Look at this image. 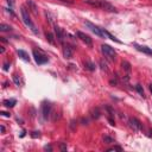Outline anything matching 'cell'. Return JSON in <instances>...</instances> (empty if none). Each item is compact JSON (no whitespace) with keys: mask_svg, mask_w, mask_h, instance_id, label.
I'll list each match as a JSON object with an SVG mask.
<instances>
[{"mask_svg":"<svg viewBox=\"0 0 152 152\" xmlns=\"http://www.w3.org/2000/svg\"><path fill=\"white\" fill-rule=\"evenodd\" d=\"M0 52H1V54L5 52V48H4V46H0Z\"/></svg>","mask_w":152,"mask_h":152,"instance_id":"cell-29","label":"cell"},{"mask_svg":"<svg viewBox=\"0 0 152 152\" xmlns=\"http://www.w3.org/2000/svg\"><path fill=\"white\" fill-rule=\"evenodd\" d=\"M7 1V4L10 5V6H13L14 5V0H6Z\"/></svg>","mask_w":152,"mask_h":152,"instance_id":"cell-27","label":"cell"},{"mask_svg":"<svg viewBox=\"0 0 152 152\" xmlns=\"http://www.w3.org/2000/svg\"><path fill=\"white\" fill-rule=\"evenodd\" d=\"M0 130H1L3 133H5V127H4V126H0Z\"/></svg>","mask_w":152,"mask_h":152,"instance_id":"cell-31","label":"cell"},{"mask_svg":"<svg viewBox=\"0 0 152 152\" xmlns=\"http://www.w3.org/2000/svg\"><path fill=\"white\" fill-rule=\"evenodd\" d=\"M150 92H151V93H152V83H151V85H150Z\"/></svg>","mask_w":152,"mask_h":152,"instance_id":"cell-33","label":"cell"},{"mask_svg":"<svg viewBox=\"0 0 152 152\" xmlns=\"http://www.w3.org/2000/svg\"><path fill=\"white\" fill-rule=\"evenodd\" d=\"M20 12H22V18H23V22H24V24L31 30V31L35 33V35H37L38 33V30H37V27L35 26V24L32 23V20H31V18H30V14H29V11L27 10L23 6L22 7V10H20Z\"/></svg>","mask_w":152,"mask_h":152,"instance_id":"cell-2","label":"cell"},{"mask_svg":"<svg viewBox=\"0 0 152 152\" xmlns=\"http://www.w3.org/2000/svg\"><path fill=\"white\" fill-rule=\"evenodd\" d=\"M121 65H123L124 70H126L127 73H131V64L128 62H123V63H121Z\"/></svg>","mask_w":152,"mask_h":152,"instance_id":"cell-17","label":"cell"},{"mask_svg":"<svg viewBox=\"0 0 152 152\" xmlns=\"http://www.w3.org/2000/svg\"><path fill=\"white\" fill-rule=\"evenodd\" d=\"M16 105H17V100H14V99H10V100H5L4 101V106L7 107V108H12Z\"/></svg>","mask_w":152,"mask_h":152,"instance_id":"cell-12","label":"cell"},{"mask_svg":"<svg viewBox=\"0 0 152 152\" xmlns=\"http://www.w3.org/2000/svg\"><path fill=\"white\" fill-rule=\"evenodd\" d=\"M85 68L87 69V70H90V72H94V70H95V64L93 63V62H88V61H87V62L85 63Z\"/></svg>","mask_w":152,"mask_h":152,"instance_id":"cell-13","label":"cell"},{"mask_svg":"<svg viewBox=\"0 0 152 152\" xmlns=\"http://www.w3.org/2000/svg\"><path fill=\"white\" fill-rule=\"evenodd\" d=\"M61 150H62V151H65V150H67V145H65L64 143L61 144Z\"/></svg>","mask_w":152,"mask_h":152,"instance_id":"cell-26","label":"cell"},{"mask_svg":"<svg viewBox=\"0 0 152 152\" xmlns=\"http://www.w3.org/2000/svg\"><path fill=\"white\" fill-rule=\"evenodd\" d=\"M85 3L93 6V7H97V8H102L105 11H108V12H117L115 7H113L110 4L106 3L105 0H85Z\"/></svg>","mask_w":152,"mask_h":152,"instance_id":"cell-1","label":"cell"},{"mask_svg":"<svg viewBox=\"0 0 152 152\" xmlns=\"http://www.w3.org/2000/svg\"><path fill=\"white\" fill-rule=\"evenodd\" d=\"M61 1H63V3H72L70 0H61Z\"/></svg>","mask_w":152,"mask_h":152,"instance_id":"cell-32","label":"cell"},{"mask_svg":"<svg viewBox=\"0 0 152 152\" xmlns=\"http://www.w3.org/2000/svg\"><path fill=\"white\" fill-rule=\"evenodd\" d=\"M44 149H45V150H49V151H51V150H52V147H51V146H50V145H49V146L46 145V146L44 147Z\"/></svg>","mask_w":152,"mask_h":152,"instance_id":"cell-30","label":"cell"},{"mask_svg":"<svg viewBox=\"0 0 152 152\" xmlns=\"http://www.w3.org/2000/svg\"><path fill=\"white\" fill-rule=\"evenodd\" d=\"M32 54H33V57H35V61L37 64H44L49 61V57L45 54H43L42 51H39V50L38 51L37 50H33Z\"/></svg>","mask_w":152,"mask_h":152,"instance_id":"cell-4","label":"cell"},{"mask_svg":"<svg viewBox=\"0 0 152 152\" xmlns=\"http://www.w3.org/2000/svg\"><path fill=\"white\" fill-rule=\"evenodd\" d=\"M17 54H18V56L22 58L23 61H25V62H29V61H30L29 54L26 51H24V50H17Z\"/></svg>","mask_w":152,"mask_h":152,"instance_id":"cell-11","label":"cell"},{"mask_svg":"<svg viewBox=\"0 0 152 152\" xmlns=\"http://www.w3.org/2000/svg\"><path fill=\"white\" fill-rule=\"evenodd\" d=\"M55 33H56V38H57L58 42L61 44H64V33L62 31V29L57 25H55Z\"/></svg>","mask_w":152,"mask_h":152,"instance_id":"cell-8","label":"cell"},{"mask_svg":"<svg viewBox=\"0 0 152 152\" xmlns=\"http://www.w3.org/2000/svg\"><path fill=\"white\" fill-rule=\"evenodd\" d=\"M0 114H1V115H4V117H10V113H7V112H1V113H0Z\"/></svg>","mask_w":152,"mask_h":152,"instance_id":"cell-28","label":"cell"},{"mask_svg":"<svg viewBox=\"0 0 152 152\" xmlns=\"http://www.w3.org/2000/svg\"><path fill=\"white\" fill-rule=\"evenodd\" d=\"M77 37L82 40L83 43H86L88 46H92L93 45V40H92V38H90L88 35H86V33H83V32H81V31H78L77 32Z\"/></svg>","mask_w":152,"mask_h":152,"instance_id":"cell-7","label":"cell"},{"mask_svg":"<svg viewBox=\"0 0 152 152\" xmlns=\"http://www.w3.org/2000/svg\"><path fill=\"white\" fill-rule=\"evenodd\" d=\"M31 137H32V138H39V137H40V134H39V132H32Z\"/></svg>","mask_w":152,"mask_h":152,"instance_id":"cell-24","label":"cell"},{"mask_svg":"<svg viewBox=\"0 0 152 152\" xmlns=\"http://www.w3.org/2000/svg\"><path fill=\"white\" fill-rule=\"evenodd\" d=\"M136 89H137V92L139 93V95L145 96V95H144V89H143V87H141V85H137V86H136Z\"/></svg>","mask_w":152,"mask_h":152,"instance_id":"cell-18","label":"cell"},{"mask_svg":"<svg viewBox=\"0 0 152 152\" xmlns=\"http://www.w3.org/2000/svg\"><path fill=\"white\" fill-rule=\"evenodd\" d=\"M27 5H29L30 10H31V11H32L35 14H37V13H38V12H37V7H36V5L31 1V0H27Z\"/></svg>","mask_w":152,"mask_h":152,"instance_id":"cell-14","label":"cell"},{"mask_svg":"<svg viewBox=\"0 0 152 152\" xmlns=\"http://www.w3.org/2000/svg\"><path fill=\"white\" fill-rule=\"evenodd\" d=\"M12 27L10 25H6V24H0V31H11Z\"/></svg>","mask_w":152,"mask_h":152,"instance_id":"cell-15","label":"cell"},{"mask_svg":"<svg viewBox=\"0 0 152 152\" xmlns=\"http://www.w3.org/2000/svg\"><path fill=\"white\" fill-rule=\"evenodd\" d=\"M46 39H48V42H49L50 44H52V45H55V44H56L55 39H54V36H52L51 33H46Z\"/></svg>","mask_w":152,"mask_h":152,"instance_id":"cell-16","label":"cell"},{"mask_svg":"<svg viewBox=\"0 0 152 152\" xmlns=\"http://www.w3.org/2000/svg\"><path fill=\"white\" fill-rule=\"evenodd\" d=\"M100 64H101V69H102V70H107V65H106V63H104V61H101Z\"/></svg>","mask_w":152,"mask_h":152,"instance_id":"cell-23","label":"cell"},{"mask_svg":"<svg viewBox=\"0 0 152 152\" xmlns=\"http://www.w3.org/2000/svg\"><path fill=\"white\" fill-rule=\"evenodd\" d=\"M101 50H102V54L110 61H115V57H117V52H115V50L112 48V46H109L107 44H102L101 45Z\"/></svg>","mask_w":152,"mask_h":152,"instance_id":"cell-3","label":"cell"},{"mask_svg":"<svg viewBox=\"0 0 152 152\" xmlns=\"http://www.w3.org/2000/svg\"><path fill=\"white\" fill-rule=\"evenodd\" d=\"M50 113H51V106H50L49 102H43L42 104V117L44 120H48V118L50 117Z\"/></svg>","mask_w":152,"mask_h":152,"instance_id":"cell-6","label":"cell"},{"mask_svg":"<svg viewBox=\"0 0 152 152\" xmlns=\"http://www.w3.org/2000/svg\"><path fill=\"white\" fill-rule=\"evenodd\" d=\"M73 55H74V50H73V48L70 46V45H63V56L65 57V58H72L73 57Z\"/></svg>","mask_w":152,"mask_h":152,"instance_id":"cell-9","label":"cell"},{"mask_svg":"<svg viewBox=\"0 0 152 152\" xmlns=\"http://www.w3.org/2000/svg\"><path fill=\"white\" fill-rule=\"evenodd\" d=\"M93 113H94V114H92V117H93V118L97 119V118L100 117V112H99V109H97V108H95V109L93 110Z\"/></svg>","mask_w":152,"mask_h":152,"instance_id":"cell-20","label":"cell"},{"mask_svg":"<svg viewBox=\"0 0 152 152\" xmlns=\"http://www.w3.org/2000/svg\"><path fill=\"white\" fill-rule=\"evenodd\" d=\"M107 151H108V152H110V151H123V149H121L120 146H113V147L108 149Z\"/></svg>","mask_w":152,"mask_h":152,"instance_id":"cell-21","label":"cell"},{"mask_svg":"<svg viewBox=\"0 0 152 152\" xmlns=\"http://www.w3.org/2000/svg\"><path fill=\"white\" fill-rule=\"evenodd\" d=\"M128 124H130L131 128H132L133 131H141L143 130V125H141V123L136 118H131L128 120Z\"/></svg>","mask_w":152,"mask_h":152,"instance_id":"cell-5","label":"cell"},{"mask_svg":"<svg viewBox=\"0 0 152 152\" xmlns=\"http://www.w3.org/2000/svg\"><path fill=\"white\" fill-rule=\"evenodd\" d=\"M13 81H14V83H16L18 87L20 86V78H19L18 75H13Z\"/></svg>","mask_w":152,"mask_h":152,"instance_id":"cell-19","label":"cell"},{"mask_svg":"<svg viewBox=\"0 0 152 152\" xmlns=\"http://www.w3.org/2000/svg\"><path fill=\"white\" fill-rule=\"evenodd\" d=\"M134 48L140 52H144L146 55L152 56V49L151 48H147V46H144V45H138V44H134Z\"/></svg>","mask_w":152,"mask_h":152,"instance_id":"cell-10","label":"cell"},{"mask_svg":"<svg viewBox=\"0 0 152 152\" xmlns=\"http://www.w3.org/2000/svg\"><path fill=\"white\" fill-rule=\"evenodd\" d=\"M104 140L106 141L107 144H110V143H113V139H110L109 137H105V138H104Z\"/></svg>","mask_w":152,"mask_h":152,"instance_id":"cell-22","label":"cell"},{"mask_svg":"<svg viewBox=\"0 0 152 152\" xmlns=\"http://www.w3.org/2000/svg\"><path fill=\"white\" fill-rule=\"evenodd\" d=\"M8 69H10V63H8V62H6V63L4 64V70H5V72H7Z\"/></svg>","mask_w":152,"mask_h":152,"instance_id":"cell-25","label":"cell"}]
</instances>
